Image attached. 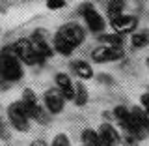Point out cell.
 Returning a JSON list of instances; mask_svg holds the SVG:
<instances>
[{
  "label": "cell",
  "instance_id": "obj_1",
  "mask_svg": "<svg viewBox=\"0 0 149 146\" xmlns=\"http://www.w3.org/2000/svg\"><path fill=\"white\" fill-rule=\"evenodd\" d=\"M24 77V64L13 51L11 45L0 49V79L8 84L19 83Z\"/></svg>",
  "mask_w": 149,
  "mask_h": 146
},
{
  "label": "cell",
  "instance_id": "obj_2",
  "mask_svg": "<svg viewBox=\"0 0 149 146\" xmlns=\"http://www.w3.org/2000/svg\"><path fill=\"white\" fill-rule=\"evenodd\" d=\"M21 101H22V105H24L26 112L30 114L32 122H37V124H41V126L49 124V111L45 109L43 101L37 97V94L32 90V88H24V90H22Z\"/></svg>",
  "mask_w": 149,
  "mask_h": 146
},
{
  "label": "cell",
  "instance_id": "obj_3",
  "mask_svg": "<svg viewBox=\"0 0 149 146\" xmlns=\"http://www.w3.org/2000/svg\"><path fill=\"white\" fill-rule=\"evenodd\" d=\"M6 120L9 122V126H11V129H15L17 133H26V131H30V124H32V118L30 114L26 112L24 105H22V101H13L8 105L6 109Z\"/></svg>",
  "mask_w": 149,
  "mask_h": 146
},
{
  "label": "cell",
  "instance_id": "obj_4",
  "mask_svg": "<svg viewBox=\"0 0 149 146\" xmlns=\"http://www.w3.org/2000/svg\"><path fill=\"white\" fill-rule=\"evenodd\" d=\"M78 15L84 19L86 23V28L93 34H104V28H106V19L101 15V11L93 6L91 2H84L78 6Z\"/></svg>",
  "mask_w": 149,
  "mask_h": 146
},
{
  "label": "cell",
  "instance_id": "obj_5",
  "mask_svg": "<svg viewBox=\"0 0 149 146\" xmlns=\"http://www.w3.org/2000/svg\"><path fill=\"white\" fill-rule=\"evenodd\" d=\"M13 51L17 53V56L21 58V62L24 66H37V64H43L41 58L37 56L34 45H32L30 37H19V39L13 41Z\"/></svg>",
  "mask_w": 149,
  "mask_h": 146
},
{
  "label": "cell",
  "instance_id": "obj_6",
  "mask_svg": "<svg viewBox=\"0 0 149 146\" xmlns=\"http://www.w3.org/2000/svg\"><path fill=\"white\" fill-rule=\"evenodd\" d=\"M125 56L123 47H112V45H99L91 51V60L95 64H108L118 62Z\"/></svg>",
  "mask_w": 149,
  "mask_h": 146
},
{
  "label": "cell",
  "instance_id": "obj_7",
  "mask_svg": "<svg viewBox=\"0 0 149 146\" xmlns=\"http://www.w3.org/2000/svg\"><path fill=\"white\" fill-rule=\"evenodd\" d=\"M41 101H43L45 109L49 111V114H60V112H63L65 103H67V99L63 97V94L60 92L56 86H50L49 90H45L43 99Z\"/></svg>",
  "mask_w": 149,
  "mask_h": 146
},
{
  "label": "cell",
  "instance_id": "obj_8",
  "mask_svg": "<svg viewBox=\"0 0 149 146\" xmlns=\"http://www.w3.org/2000/svg\"><path fill=\"white\" fill-rule=\"evenodd\" d=\"M58 34H62L65 39L74 47V49L80 47L84 41H86V28L80 26L78 23H74V21L62 25V26H60V30H58Z\"/></svg>",
  "mask_w": 149,
  "mask_h": 146
},
{
  "label": "cell",
  "instance_id": "obj_9",
  "mask_svg": "<svg viewBox=\"0 0 149 146\" xmlns=\"http://www.w3.org/2000/svg\"><path fill=\"white\" fill-rule=\"evenodd\" d=\"M110 26L114 32H118L121 36H132L134 32H136L138 28V17L136 15H127V13H123V15L116 17L110 21Z\"/></svg>",
  "mask_w": 149,
  "mask_h": 146
},
{
  "label": "cell",
  "instance_id": "obj_10",
  "mask_svg": "<svg viewBox=\"0 0 149 146\" xmlns=\"http://www.w3.org/2000/svg\"><path fill=\"white\" fill-rule=\"evenodd\" d=\"M30 41H32V45H34L37 56L41 58V62H45V60H49L50 56H52L54 47L47 41V34L43 30H36L34 34L30 36Z\"/></svg>",
  "mask_w": 149,
  "mask_h": 146
},
{
  "label": "cell",
  "instance_id": "obj_11",
  "mask_svg": "<svg viewBox=\"0 0 149 146\" xmlns=\"http://www.w3.org/2000/svg\"><path fill=\"white\" fill-rule=\"evenodd\" d=\"M97 131H99L102 146H119L121 140H123V135L119 133L118 128L112 122H102L99 128H97Z\"/></svg>",
  "mask_w": 149,
  "mask_h": 146
},
{
  "label": "cell",
  "instance_id": "obj_12",
  "mask_svg": "<svg viewBox=\"0 0 149 146\" xmlns=\"http://www.w3.org/2000/svg\"><path fill=\"white\" fill-rule=\"evenodd\" d=\"M54 86L63 94V97L67 101H73V97H74V83L67 73H56L54 75Z\"/></svg>",
  "mask_w": 149,
  "mask_h": 146
},
{
  "label": "cell",
  "instance_id": "obj_13",
  "mask_svg": "<svg viewBox=\"0 0 149 146\" xmlns=\"http://www.w3.org/2000/svg\"><path fill=\"white\" fill-rule=\"evenodd\" d=\"M69 69H71V71L77 75L78 79H80V81H90V79L95 77L91 64L86 62V60H80V58L71 60V62H69Z\"/></svg>",
  "mask_w": 149,
  "mask_h": 146
},
{
  "label": "cell",
  "instance_id": "obj_14",
  "mask_svg": "<svg viewBox=\"0 0 149 146\" xmlns=\"http://www.w3.org/2000/svg\"><path fill=\"white\" fill-rule=\"evenodd\" d=\"M112 114H114V120L118 122V126L123 129V133H129L130 124H132V112H130V109H127L125 105H118V107H114Z\"/></svg>",
  "mask_w": 149,
  "mask_h": 146
},
{
  "label": "cell",
  "instance_id": "obj_15",
  "mask_svg": "<svg viewBox=\"0 0 149 146\" xmlns=\"http://www.w3.org/2000/svg\"><path fill=\"white\" fill-rule=\"evenodd\" d=\"M52 47H54L56 53H60L62 56H71L74 53V47L69 43L62 34H58V32H56L54 37H52Z\"/></svg>",
  "mask_w": 149,
  "mask_h": 146
},
{
  "label": "cell",
  "instance_id": "obj_16",
  "mask_svg": "<svg viewBox=\"0 0 149 146\" xmlns=\"http://www.w3.org/2000/svg\"><path fill=\"white\" fill-rule=\"evenodd\" d=\"M88 101H90V92H88L84 81H74V97H73V103L77 107H86Z\"/></svg>",
  "mask_w": 149,
  "mask_h": 146
},
{
  "label": "cell",
  "instance_id": "obj_17",
  "mask_svg": "<svg viewBox=\"0 0 149 146\" xmlns=\"http://www.w3.org/2000/svg\"><path fill=\"white\" fill-rule=\"evenodd\" d=\"M125 8H127V2H125V0H108V2H106V17L112 21V19L123 15Z\"/></svg>",
  "mask_w": 149,
  "mask_h": 146
},
{
  "label": "cell",
  "instance_id": "obj_18",
  "mask_svg": "<svg viewBox=\"0 0 149 146\" xmlns=\"http://www.w3.org/2000/svg\"><path fill=\"white\" fill-rule=\"evenodd\" d=\"M80 140H82L84 146H102L101 137H99V131H97V129H91V128L82 129Z\"/></svg>",
  "mask_w": 149,
  "mask_h": 146
},
{
  "label": "cell",
  "instance_id": "obj_19",
  "mask_svg": "<svg viewBox=\"0 0 149 146\" xmlns=\"http://www.w3.org/2000/svg\"><path fill=\"white\" fill-rule=\"evenodd\" d=\"M149 45V30L143 28V30H136L132 36H130V47L132 49H143V47Z\"/></svg>",
  "mask_w": 149,
  "mask_h": 146
},
{
  "label": "cell",
  "instance_id": "obj_20",
  "mask_svg": "<svg viewBox=\"0 0 149 146\" xmlns=\"http://www.w3.org/2000/svg\"><path fill=\"white\" fill-rule=\"evenodd\" d=\"M97 39L101 41L102 45H112V47H123L125 45V36L118 34V32H112V34H99Z\"/></svg>",
  "mask_w": 149,
  "mask_h": 146
},
{
  "label": "cell",
  "instance_id": "obj_21",
  "mask_svg": "<svg viewBox=\"0 0 149 146\" xmlns=\"http://www.w3.org/2000/svg\"><path fill=\"white\" fill-rule=\"evenodd\" d=\"M11 126H9L8 120H2L0 118V140H9L11 139Z\"/></svg>",
  "mask_w": 149,
  "mask_h": 146
},
{
  "label": "cell",
  "instance_id": "obj_22",
  "mask_svg": "<svg viewBox=\"0 0 149 146\" xmlns=\"http://www.w3.org/2000/svg\"><path fill=\"white\" fill-rule=\"evenodd\" d=\"M50 146H71V140H69V137L65 133H58L50 140Z\"/></svg>",
  "mask_w": 149,
  "mask_h": 146
},
{
  "label": "cell",
  "instance_id": "obj_23",
  "mask_svg": "<svg viewBox=\"0 0 149 146\" xmlns=\"http://www.w3.org/2000/svg\"><path fill=\"white\" fill-rule=\"evenodd\" d=\"M121 146H140V140L136 137H132V135H123Z\"/></svg>",
  "mask_w": 149,
  "mask_h": 146
},
{
  "label": "cell",
  "instance_id": "obj_24",
  "mask_svg": "<svg viewBox=\"0 0 149 146\" xmlns=\"http://www.w3.org/2000/svg\"><path fill=\"white\" fill-rule=\"evenodd\" d=\"M140 105H142V109L146 111V114L149 118V92H143L142 96H140Z\"/></svg>",
  "mask_w": 149,
  "mask_h": 146
},
{
  "label": "cell",
  "instance_id": "obj_25",
  "mask_svg": "<svg viewBox=\"0 0 149 146\" xmlns=\"http://www.w3.org/2000/svg\"><path fill=\"white\" fill-rule=\"evenodd\" d=\"M47 8L49 9H62V8H65V0H47Z\"/></svg>",
  "mask_w": 149,
  "mask_h": 146
},
{
  "label": "cell",
  "instance_id": "obj_26",
  "mask_svg": "<svg viewBox=\"0 0 149 146\" xmlns=\"http://www.w3.org/2000/svg\"><path fill=\"white\" fill-rule=\"evenodd\" d=\"M97 81H99V83H104V84H108V86H114V79H112L110 75H106V73L97 75Z\"/></svg>",
  "mask_w": 149,
  "mask_h": 146
},
{
  "label": "cell",
  "instance_id": "obj_27",
  "mask_svg": "<svg viewBox=\"0 0 149 146\" xmlns=\"http://www.w3.org/2000/svg\"><path fill=\"white\" fill-rule=\"evenodd\" d=\"M30 146H50V142H47V140H41V139H36V140H32Z\"/></svg>",
  "mask_w": 149,
  "mask_h": 146
},
{
  "label": "cell",
  "instance_id": "obj_28",
  "mask_svg": "<svg viewBox=\"0 0 149 146\" xmlns=\"http://www.w3.org/2000/svg\"><path fill=\"white\" fill-rule=\"evenodd\" d=\"M146 64H147V68H149V58H147V60H146Z\"/></svg>",
  "mask_w": 149,
  "mask_h": 146
},
{
  "label": "cell",
  "instance_id": "obj_29",
  "mask_svg": "<svg viewBox=\"0 0 149 146\" xmlns=\"http://www.w3.org/2000/svg\"><path fill=\"white\" fill-rule=\"evenodd\" d=\"M147 92H149V88H147Z\"/></svg>",
  "mask_w": 149,
  "mask_h": 146
},
{
  "label": "cell",
  "instance_id": "obj_30",
  "mask_svg": "<svg viewBox=\"0 0 149 146\" xmlns=\"http://www.w3.org/2000/svg\"><path fill=\"white\" fill-rule=\"evenodd\" d=\"M82 146H84V144H82Z\"/></svg>",
  "mask_w": 149,
  "mask_h": 146
}]
</instances>
